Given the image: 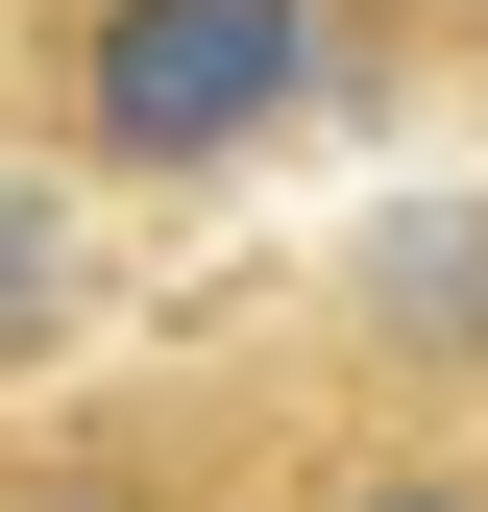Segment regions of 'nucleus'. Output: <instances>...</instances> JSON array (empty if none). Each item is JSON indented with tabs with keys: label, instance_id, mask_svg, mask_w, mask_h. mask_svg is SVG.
I'll use <instances>...</instances> for the list:
<instances>
[{
	"label": "nucleus",
	"instance_id": "1",
	"mask_svg": "<svg viewBox=\"0 0 488 512\" xmlns=\"http://www.w3.org/2000/svg\"><path fill=\"white\" fill-rule=\"evenodd\" d=\"M366 74H391L366 0H49L25 122L74 171H122V196H171V171H244V147H293V122H342Z\"/></svg>",
	"mask_w": 488,
	"mask_h": 512
},
{
	"label": "nucleus",
	"instance_id": "2",
	"mask_svg": "<svg viewBox=\"0 0 488 512\" xmlns=\"http://www.w3.org/2000/svg\"><path fill=\"white\" fill-rule=\"evenodd\" d=\"M342 366L366 391H488V196H415V220H366L342 244Z\"/></svg>",
	"mask_w": 488,
	"mask_h": 512
},
{
	"label": "nucleus",
	"instance_id": "3",
	"mask_svg": "<svg viewBox=\"0 0 488 512\" xmlns=\"http://www.w3.org/2000/svg\"><path fill=\"white\" fill-rule=\"evenodd\" d=\"M0 512H318V488H196L171 439H49V464H0Z\"/></svg>",
	"mask_w": 488,
	"mask_h": 512
},
{
	"label": "nucleus",
	"instance_id": "4",
	"mask_svg": "<svg viewBox=\"0 0 488 512\" xmlns=\"http://www.w3.org/2000/svg\"><path fill=\"white\" fill-rule=\"evenodd\" d=\"M74 220H49V196H0V366H49V342H74Z\"/></svg>",
	"mask_w": 488,
	"mask_h": 512
},
{
	"label": "nucleus",
	"instance_id": "5",
	"mask_svg": "<svg viewBox=\"0 0 488 512\" xmlns=\"http://www.w3.org/2000/svg\"><path fill=\"white\" fill-rule=\"evenodd\" d=\"M318 512H488V439H391V464H342Z\"/></svg>",
	"mask_w": 488,
	"mask_h": 512
}]
</instances>
